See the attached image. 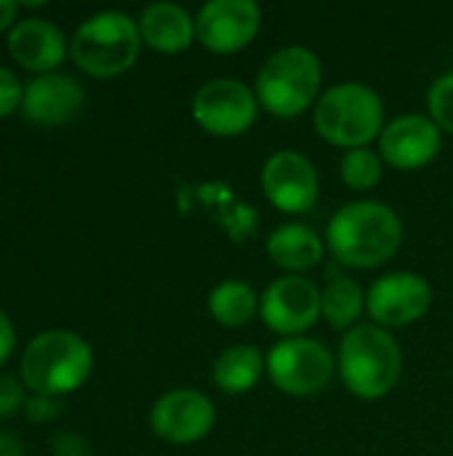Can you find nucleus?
<instances>
[{"label": "nucleus", "instance_id": "obj_21", "mask_svg": "<svg viewBox=\"0 0 453 456\" xmlns=\"http://www.w3.org/2000/svg\"><path fill=\"white\" fill-rule=\"evenodd\" d=\"M363 310H366V294L360 283L344 275H334L323 289V318L334 329L350 331L358 326Z\"/></svg>", "mask_w": 453, "mask_h": 456}, {"label": "nucleus", "instance_id": "obj_24", "mask_svg": "<svg viewBox=\"0 0 453 456\" xmlns=\"http://www.w3.org/2000/svg\"><path fill=\"white\" fill-rule=\"evenodd\" d=\"M24 99V83L13 75V69L0 64V118L21 110Z\"/></svg>", "mask_w": 453, "mask_h": 456}, {"label": "nucleus", "instance_id": "obj_29", "mask_svg": "<svg viewBox=\"0 0 453 456\" xmlns=\"http://www.w3.org/2000/svg\"><path fill=\"white\" fill-rule=\"evenodd\" d=\"M19 3L16 0H0V32L11 29L19 19Z\"/></svg>", "mask_w": 453, "mask_h": 456}, {"label": "nucleus", "instance_id": "obj_9", "mask_svg": "<svg viewBox=\"0 0 453 456\" xmlns=\"http://www.w3.org/2000/svg\"><path fill=\"white\" fill-rule=\"evenodd\" d=\"M259 313L267 329H272L275 334L302 337L323 315V294L310 278L283 275L264 289L259 299Z\"/></svg>", "mask_w": 453, "mask_h": 456}, {"label": "nucleus", "instance_id": "obj_5", "mask_svg": "<svg viewBox=\"0 0 453 456\" xmlns=\"http://www.w3.org/2000/svg\"><path fill=\"white\" fill-rule=\"evenodd\" d=\"M320 56L307 45H283L256 72L254 91L259 107L278 118H294L320 99Z\"/></svg>", "mask_w": 453, "mask_h": 456}, {"label": "nucleus", "instance_id": "obj_20", "mask_svg": "<svg viewBox=\"0 0 453 456\" xmlns=\"http://www.w3.org/2000/svg\"><path fill=\"white\" fill-rule=\"evenodd\" d=\"M208 313L222 326H246L259 313V297L243 281H222L208 294Z\"/></svg>", "mask_w": 453, "mask_h": 456}, {"label": "nucleus", "instance_id": "obj_14", "mask_svg": "<svg viewBox=\"0 0 453 456\" xmlns=\"http://www.w3.org/2000/svg\"><path fill=\"white\" fill-rule=\"evenodd\" d=\"M443 147L441 126L422 112L390 120L379 134V155L395 168L411 171L427 166Z\"/></svg>", "mask_w": 453, "mask_h": 456}, {"label": "nucleus", "instance_id": "obj_13", "mask_svg": "<svg viewBox=\"0 0 453 456\" xmlns=\"http://www.w3.org/2000/svg\"><path fill=\"white\" fill-rule=\"evenodd\" d=\"M262 190L270 203L286 214H304L318 200V171L312 160L296 150H278L262 168Z\"/></svg>", "mask_w": 453, "mask_h": 456}, {"label": "nucleus", "instance_id": "obj_23", "mask_svg": "<svg viewBox=\"0 0 453 456\" xmlns=\"http://www.w3.org/2000/svg\"><path fill=\"white\" fill-rule=\"evenodd\" d=\"M427 107H430V118L453 134V72L441 75L430 91H427Z\"/></svg>", "mask_w": 453, "mask_h": 456}, {"label": "nucleus", "instance_id": "obj_11", "mask_svg": "<svg viewBox=\"0 0 453 456\" xmlns=\"http://www.w3.org/2000/svg\"><path fill=\"white\" fill-rule=\"evenodd\" d=\"M262 27V8L254 0H208L195 16L198 40L216 53L246 48Z\"/></svg>", "mask_w": 453, "mask_h": 456}, {"label": "nucleus", "instance_id": "obj_8", "mask_svg": "<svg viewBox=\"0 0 453 456\" xmlns=\"http://www.w3.org/2000/svg\"><path fill=\"white\" fill-rule=\"evenodd\" d=\"M259 99L251 86L238 77H214L192 96L195 123L216 136H238L254 126Z\"/></svg>", "mask_w": 453, "mask_h": 456}, {"label": "nucleus", "instance_id": "obj_27", "mask_svg": "<svg viewBox=\"0 0 453 456\" xmlns=\"http://www.w3.org/2000/svg\"><path fill=\"white\" fill-rule=\"evenodd\" d=\"M24 414L29 422H48L53 417H59V398H48V395H29L24 403Z\"/></svg>", "mask_w": 453, "mask_h": 456}, {"label": "nucleus", "instance_id": "obj_3", "mask_svg": "<svg viewBox=\"0 0 453 456\" xmlns=\"http://www.w3.org/2000/svg\"><path fill=\"white\" fill-rule=\"evenodd\" d=\"M336 363L352 395L376 401L398 385L403 353L398 339L384 326L358 323L344 334Z\"/></svg>", "mask_w": 453, "mask_h": 456}, {"label": "nucleus", "instance_id": "obj_12", "mask_svg": "<svg viewBox=\"0 0 453 456\" xmlns=\"http://www.w3.org/2000/svg\"><path fill=\"white\" fill-rule=\"evenodd\" d=\"M433 305V286L419 273H387L366 294V310L376 326H409Z\"/></svg>", "mask_w": 453, "mask_h": 456}, {"label": "nucleus", "instance_id": "obj_15", "mask_svg": "<svg viewBox=\"0 0 453 456\" xmlns=\"http://www.w3.org/2000/svg\"><path fill=\"white\" fill-rule=\"evenodd\" d=\"M83 104L85 91L72 75L45 72L24 83L21 115L37 126H64L83 110Z\"/></svg>", "mask_w": 453, "mask_h": 456}, {"label": "nucleus", "instance_id": "obj_10", "mask_svg": "<svg viewBox=\"0 0 453 456\" xmlns=\"http://www.w3.org/2000/svg\"><path fill=\"white\" fill-rule=\"evenodd\" d=\"M214 422H216V409L211 398L190 387L168 390L152 403V411H150L152 433L176 446L206 438Z\"/></svg>", "mask_w": 453, "mask_h": 456}, {"label": "nucleus", "instance_id": "obj_28", "mask_svg": "<svg viewBox=\"0 0 453 456\" xmlns=\"http://www.w3.org/2000/svg\"><path fill=\"white\" fill-rule=\"evenodd\" d=\"M13 345H16V329L11 323V318L0 310V366L11 358Z\"/></svg>", "mask_w": 453, "mask_h": 456}, {"label": "nucleus", "instance_id": "obj_19", "mask_svg": "<svg viewBox=\"0 0 453 456\" xmlns=\"http://www.w3.org/2000/svg\"><path fill=\"white\" fill-rule=\"evenodd\" d=\"M264 369H267V358L262 355L259 347L232 345L216 358L214 382L219 390H224L230 395H240V393H248L259 382Z\"/></svg>", "mask_w": 453, "mask_h": 456}, {"label": "nucleus", "instance_id": "obj_18", "mask_svg": "<svg viewBox=\"0 0 453 456\" xmlns=\"http://www.w3.org/2000/svg\"><path fill=\"white\" fill-rule=\"evenodd\" d=\"M267 254L278 267L288 270V275H302L304 270L320 265L323 240L312 227L288 222L272 230V235L267 238Z\"/></svg>", "mask_w": 453, "mask_h": 456}, {"label": "nucleus", "instance_id": "obj_26", "mask_svg": "<svg viewBox=\"0 0 453 456\" xmlns=\"http://www.w3.org/2000/svg\"><path fill=\"white\" fill-rule=\"evenodd\" d=\"M51 454L53 456H93L91 444L72 430H61L51 438Z\"/></svg>", "mask_w": 453, "mask_h": 456}, {"label": "nucleus", "instance_id": "obj_22", "mask_svg": "<svg viewBox=\"0 0 453 456\" xmlns=\"http://www.w3.org/2000/svg\"><path fill=\"white\" fill-rule=\"evenodd\" d=\"M339 171H342V182L352 190H371L379 184L382 174H384V160L379 152L368 150V147H355V150H347L342 155V163H339Z\"/></svg>", "mask_w": 453, "mask_h": 456}, {"label": "nucleus", "instance_id": "obj_2", "mask_svg": "<svg viewBox=\"0 0 453 456\" xmlns=\"http://www.w3.org/2000/svg\"><path fill=\"white\" fill-rule=\"evenodd\" d=\"M93 371L91 345L67 329L40 331L21 353L19 374L35 395L61 398L80 390Z\"/></svg>", "mask_w": 453, "mask_h": 456}, {"label": "nucleus", "instance_id": "obj_25", "mask_svg": "<svg viewBox=\"0 0 453 456\" xmlns=\"http://www.w3.org/2000/svg\"><path fill=\"white\" fill-rule=\"evenodd\" d=\"M27 395H24V382L13 379L8 374H0V417H11L16 411H24Z\"/></svg>", "mask_w": 453, "mask_h": 456}, {"label": "nucleus", "instance_id": "obj_30", "mask_svg": "<svg viewBox=\"0 0 453 456\" xmlns=\"http://www.w3.org/2000/svg\"><path fill=\"white\" fill-rule=\"evenodd\" d=\"M0 456H24L21 441L11 433H0Z\"/></svg>", "mask_w": 453, "mask_h": 456}, {"label": "nucleus", "instance_id": "obj_7", "mask_svg": "<svg viewBox=\"0 0 453 456\" xmlns=\"http://www.w3.org/2000/svg\"><path fill=\"white\" fill-rule=\"evenodd\" d=\"M334 355L310 337H286L267 355V374L272 385L288 395H315L328 387L334 377Z\"/></svg>", "mask_w": 453, "mask_h": 456}, {"label": "nucleus", "instance_id": "obj_16", "mask_svg": "<svg viewBox=\"0 0 453 456\" xmlns=\"http://www.w3.org/2000/svg\"><path fill=\"white\" fill-rule=\"evenodd\" d=\"M8 53L16 64L24 69H32L35 75L56 72V67L69 53V40L64 32L43 16H24L8 29Z\"/></svg>", "mask_w": 453, "mask_h": 456}, {"label": "nucleus", "instance_id": "obj_17", "mask_svg": "<svg viewBox=\"0 0 453 456\" xmlns=\"http://www.w3.org/2000/svg\"><path fill=\"white\" fill-rule=\"evenodd\" d=\"M139 32L142 43L163 53H179L198 37L192 13L171 0L150 3L139 16Z\"/></svg>", "mask_w": 453, "mask_h": 456}, {"label": "nucleus", "instance_id": "obj_4", "mask_svg": "<svg viewBox=\"0 0 453 456\" xmlns=\"http://www.w3.org/2000/svg\"><path fill=\"white\" fill-rule=\"evenodd\" d=\"M142 51L139 21L125 11L107 8L91 13L69 37L72 61L93 77H115L133 67Z\"/></svg>", "mask_w": 453, "mask_h": 456}, {"label": "nucleus", "instance_id": "obj_1", "mask_svg": "<svg viewBox=\"0 0 453 456\" xmlns=\"http://www.w3.org/2000/svg\"><path fill=\"white\" fill-rule=\"evenodd\" d=\"M403 240V222L387 203L352 200L342 206L326 227L331 254L347 267H379L395 256Z\"/></svg>", "mask_w": 453, "mask_h": 456}, {"label": "nucleus", "instance_id": "obj_6", "mask_svg": "<svg viewBox=\"0 0 453 456\" xmlns=\"http://www.w3.org/2000/svg\"><path fill=\"white\" fill-rule=\"evenodd\" d=\"M312 120L318 134L336 147H368L384 128V104L371 86L344 80L320 94Z\"/></svg>", "mask_w": 453, "mask_h": 456}]
</instances>
